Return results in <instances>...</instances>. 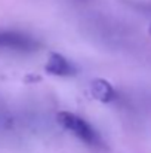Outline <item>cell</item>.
Listing matches in <instances>:
<instances>
[{"instance_id":"obj_1","label":"cell","mask_w":151,"mask_h":153,"mask_svg":"<svg viewBox=\"0 0 151 153\" xmlns=\"http://www.w3.org/2000/svg\"><path fill=\"white\" fill-rule=\"evenodd\" d=\"M56 120L62 128H65L67 131L74 134L83 143H86L89 146H99L101 144V138L98 132L83 117H80L74 113H70V111H59L56 114Z\"/></svg>"},{"instance_id":"obj_2","label":"cell","mask_w":151,"mask_h":153,"mask_svg":"<svg viewBox=\"0 0 151 153\" xmlns=\"http://www.w3.org/2000/svg\"><path fill=\"white\" fill-rule=\"evenodd\" d=\"M40 48V43L24 33L0 30V49H9L16 52H34Z\"/></svg>"},{"instance_id":"obj_3","label":"cell","mask_w":151,"mask_h":153,"mask_svg":"<svg viewBox=\"0 0 151 153\" xmlns=\"http://www.w3.org/2000/svg\"><path fill=\"white\" fill-rule=\"evenodd\" d=\"M46 73H49L52 76H61V77H67V76H74L76 74V67L61 53L58 52H52L49 55V59L45 65Z\"/></svg>"},{"instance_id":"obj_4","label":"cell","mask_w":151,"mask_h":153,"mask_svg":"<svg viewBox=\"0 0 151 153\" xmlns=\"http://www.w3.org/2000/svg\"><path fill=\"white\" fill-rule=\"evenodd\" d=\"M91 92L94 98L99 100L101 102H110L117 97L113 85L105 79H94L91 83Z\"/></svg>"},{"instance_id":"obj_5","label":"cell","mask_w":151,"mask_h":153,"mask_svg":"<svg viewBox=\"0 0 151 153\" xmlns=\"http://www.w3.org/2000/svg\"><path fill=\"white\" fill-rule=\"evenodd\" d=\"M150 34H151V24H150Z\"/></svg>"}]
</instances>
